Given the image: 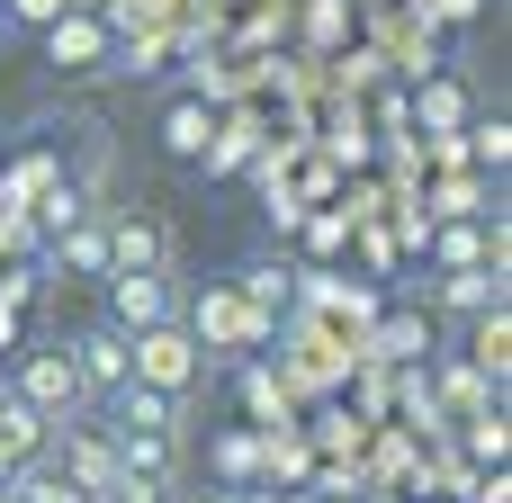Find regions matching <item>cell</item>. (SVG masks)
I'll list each match as a JSON object with an SVG mask.
<instances>
[{
    "instance_id": "obj_1",
    "label": "cell",
    "mask_w": 512,
    "mask_h": 503,
    "mask_svg": "<svg viewBox=\"0 0 512 503\" xmlns=\"http://www.w3.org/2000/svg\"><path fill=\"white\" fill-rule=\"evenodd\" d=\"M126 351H135V378L144 387H162V396H189L198 387V342L180 324H144V333H126Z\"/></svg>"
},
{
    "instance_id": "obj_2",
    "label": "cell",
    "mask_w": 512,
    "mask_h": 503,
    "mask_svg": "<svg viewBox=\"0 0 512 503\" xmlns=\"http://www.w3.org/2000/svg\"><path fill=\"white\" fill-rule=\"evenodd\" d=\"M18 405H36L45 423H72V414H81L72 351H36V360H18Z\"/></svg>"
},
{
    "instance_id": "obj_3",
    "label": "cell",
    "mask_w": 512,
    "mask_h": 503,
    "mask_svg": "<svg viewBox=\"0 0 512 503\" xmlns=\"http://www.w3.org/2000/svg\"><path fill=\"white\" fill-rule=\"evenodd\" d=\"M108 324H117V333L171 324V279H162V270H108Z\"/></svg>"
},
{
    "instance_id": "obj_4",
    "label": "cell",
    "mask_w": 512,
    "mask_h": 503,
    "mask_svg": "<svg viewBox=\"0 0 512 503\" xmlns=\"http://www.w3.org/2000/svg\"><path fill=\"white\" fill-rule=\"evenodd\" d=\"M72 378H81V396H117V387L135 378V351H126V333H117V324H90V333L72 342Z\"/></svg>"
},
{
    "instance_id": "obj_5",
    "label": "cell",
    "mask_w": 512,
    "mask_h": 503,
    "mask_svg": "<svg viewBox=\"0 0 512 503\" xmlns=\"http://www.w3.org/2000/svg\"><path fill=\"white\" fill-rule=\"evenodd\" d=\"M108 405H117V432H180V396H162L144 378H126Z\"/></svg>"
},
{
    "instance_id": "obj_6",
    "label": "cell",
    "mask_w": 512,
    "mask_h": 503,
    "mask_svg": "<svg viewBox=\"0 0 512 503\" xmlns=\"http://www.w3.org/2000/svg\"><path fill=\"white\" fill-rule=\"evenodd\" d=\"M108 270H162V225H117L108 234Z\"/></svg>"
},
{
    "instance_id": "obj_7",
    "label": "cell",
    "mask_w": 512,
    "mask_h": 503,
    "mask_svg": "<svg viewBox=\"0 0 512 503\" xmlns=\"http://www.w3.org/2000/svg\"><path fill=\"white\" fill-rule=\"evenodd\" d=\"M45 45H54V63H99V45H108V36H99L90 18H72V9H63V18L45 27Z\"/></svg>"
},
{
    "instance_id": "obj_8",
    "label": "cell",
    "mask_w": 512,
    "mask_h": 503,
    "mask_svg": "<svg viewBox=\"0 0 512 503\" xmlns=\"http://www.w3.org/2000/svg\"><path fill=\"white\" fill-rule=\"evenodd\" d=\"M63 261H72V270H81V279H108V234H99V225H81V216H72V225H63Z\"/></svg>"
},
{
    "instance_id": "obj_9",
    "label": "cell",
    "mask_w": 512,
    "mask_h": 503,
    "mask_svg": "<svg viewBox=\"0 0 512 503\" xmlns=\"http://www.w3.org/2000/svg\"><path fill=\"white\" fill-rule=\"evenodd\" d=\"M18 503H99V495H90V486H72L63 468H27V477H18Z\"/></svg>"
},
{
    "instance_id": "obj_10",
    "label": "cell",
    "mask_w": 512,
    "mask_h": 503,
    "mask_svg": "<svg viewBox=\"0 0 512 503\" xmlns=\"http://www.w3.org/2000/svg\"><path fill=\"white\" fill-rule=\"evenodd\" d=\"M36 441H45V414L9 396V405H0V450H36Z\"/></svg>"
},
{
    "instance_id": "obj_11",
    "label": "cell",
    "mask_w": 512,
    "mask_h": 503,
    "mask_svg": "<svg viewBox=\"0 0 512 503\" xmlns=\"http://www.w3.org/2000/svg\"><path fill=\"white\" fill-rule=\"evenodd\" d=\"M198 144H207V108H180L171 117V153H198Z\"/></svg>"
},
{
    "instance_id": "obj_12",
    "label": "cell",
    "mask_w": 512,
    "mask_h": 503,
    "mask_svg": "<svg viewBox=\"0 0 512 503\" xmlns=\"http://www.w3.org/2000/svg\"><path fill=\"white\" fill-rule=\"evenodd\" d=\"M477 360H486V369H495V378H504V306H495V324H486V333H477Z\"/></svg>"
},
{
    "instance_id": "obj_13",
    "label": "cell",
    "mask_w": 512,
    "mask_h": 503,
    "mask_svg": "<svg viewBox=\"0 0 512 503\" xmlns=\"http://www.w3.org/2000/svg\"><path fill=\"white\" fill-rule=\"evenodd\" d=\"M477 153H486V162L504 171V153H512V126H504V117H495V126H477Z\"/></svg>"
},
{
    "instance_id": "obj_14",
    "label": "cell",
    "mask_w": 512,
    "mask_h": 503,
    "mask_svg": "<svg viewBox=\"0 0 512 503\" xmlns=\"http://www.w3.org/2000/svg\"><path fill=\"white\" fill-rule=\"evenodd\" d=\"M459 108H468L459 90H432V99H423V117H432V126H459Z\"/></svg>"
},
{
    "instance_id": "obj_15",
    "label": "cell",
    "mask_w": 512,
    "mask_h": 503,
    "mask_svg": "<svg viewBox=\"0 0 512 503\" xmlns=\"http://www.w3.org/2000/svg\"><path fill=\"white\" fill-rule=\"evenodd\" d=\"M9 9H18V18H27V27H54V18H63V9H72V0H9Z\"/></svg>"
},
{
    "instance_id": "obj_16",
    "label": "cell",
    "mask_w": 512,
    "mask_h": 503,
    "mask_svg": "<svg viewBox=\"0 0 512 503\" xmlns=\"http://www.w3.org/2000/svg\"><path fill=\"white\" fill-rule=\"evenodd\" d=\"M0 477H9V450H0Z\"/></svg>"
}]
</instances>
